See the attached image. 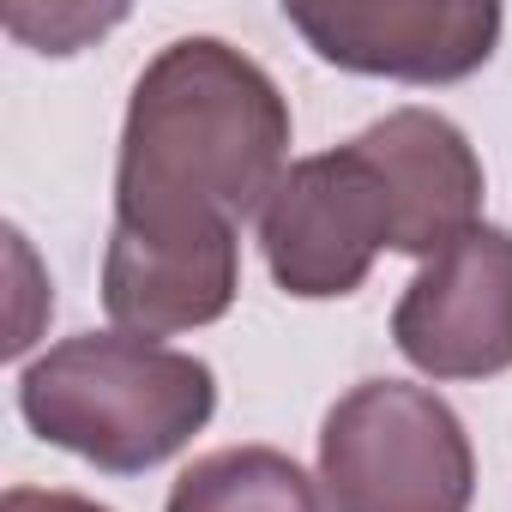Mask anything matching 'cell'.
I'll use <instances>...</instances> for the list:
<instances>
[{
  "mask_svg": "<svg viewBox=\"0 0 512 512\" xmlns=\"http://www.w3.org/2000/svg\"><path fill=\"white\" fill-rule=\"evenodd\" d=\"M241 290V235H133L109 229L103 253V308L115 332L133 338H175L217 326Z\"/></svg>",
  "mask_w": 512,
  "mask_h": 512,
  "instance_id": "obj_7",
  "label": "cell"
},
{
  "mask_svg": "<svg viewBox=\"0 0 512 512\" xmlns=\"http://www.w3.org/2000/svg\"><path fill=\"white\" fill-rule=\"evenodd\" d=\"M386 247H392V199L356 139L290 163V175L260 211L266 272L296 302L356 296Z\"/></svg>",
  "mask_w": 512,
  "mask_h": 512,
  "instance_id": "obj_4",
  "label": "cell"
},
{
  "mask_svg": "<svg viewBox=\"0 0 512 512\" xmlns=\"http://www.w3.org/2000/svg\"><path fill=\"white\" fill-rule=\"evenodd\" d=\"M398 356L428 380H494L512 368V229L476 223L422 260L392 308Z\"/></svg>",
  "mask_w": 512,
  "mask_h": 512,
  "instance_id": "obj_5",
  "label": "cell"
},
{
  "mask_svg": "<svg viewBox=\"0 0 512 512\" xmlns=\"http://www.w3.org/2000/svg\"><path fill=\"white\" fill-rule=\"evenodd\" d=\"M356 145L386 181L392 199V253L434 260L482 223V157L434 109H392L362 127Z\"/></svg>",
  "mask_w": 512,
  "mask_h": 512,
  "instance_id": "obj_8",
  "label": "cell"
},
{
  "mask_svg": "<svg viewBox=\"0 0 512 512\" xmlns=\"http://www.w3.org/2000/svg\"><path fill=\"white\" fill-rule=\"evenodd\" d=\"M163 512H326L320 482L278 446H223L193 458Z\"/></svg>",
  "mask_w": 512,
  "mask_h": 512,
  "instance_id": "obj_9",
  "label": "cell"
},
{
  "mask_svg": "<svg viewBox=\"0 0 512 512\" xmlns=\"http://www.w3.org/2000/svg\"><path fill=\"white\" fill-rule=\"evenodd\" d=\"M302 43L368 79L452 85L470 79L500 43V7L488 0H332V7H284Z\"/></svg>",
  "mask_w": 512,
  "mask_h": 512,
  "instance_id": "obj_6",
  "label": "cell"
},
{
  "mask_svg": "<svg viewBox=\"0 0 512 512\" xmlns=\"http://www.w3.org/2000/svg\"><path fill=\"white\" fill-rule=\"evenodd\" d=\"M290 103L278 79L223 37H175L133 79L115 229L205 235L260 217L290 175Z\"/></svg>",
  "mask_w": 512,
  "mask_h": 512,
  "instance_id": "obj_1",
  "label": "cell"
},
{
  "mask_svg": "<svg viewBox=\"0 0 512 512\" xmlns=\"http://www.w3.org/2000/svg\"><path fill=\"white\" fill-rule=\"evenodd\" d=\"M0 512H109L85 494H67V488H7Z\"/></svg>",
  "mask_w": 512,
  "mask_h": 512,
  "instance_id": "obj_10",
  "label": "cell"
},
{
  "mask_svg": "<svg viewBox=\"0 0 512 512\" xmlns=\"http://www.w3.org/2000/svg\"><path fill=\"white\" fill-rule=\"evenodd\" d=\"M320 494L332 512H470L476 452L434 386L362 380L320 422Z\"/></svg>",
  "mask_w": 512,
  "mask_h": 512,
  "instance_id": "obj_3",
  "label": "cell"
},
{
  "mask_svg": "<svg viewBox=\"0 0 512 512\" xmlns=\"http://www.w3.org/2000/svg\"><path fill=\"white\" fill-rule=\"evenodd\" d=\"M217 410V374L133 332L61 338L19 374V416L37 440L109 470L145 476L169 464Z\"/></svg>",
  "mask_w": 512,
  "mask_h": 512,
  "instance_id": "obj_2",
  "label": "cell"
}]
</instances>
